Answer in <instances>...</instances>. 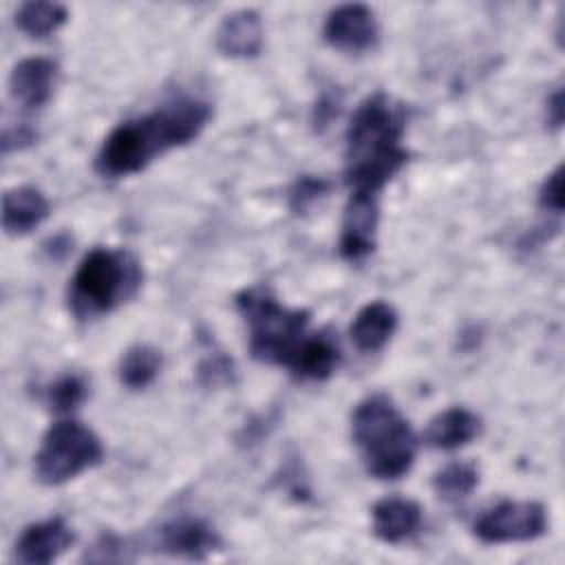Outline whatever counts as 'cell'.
I'll return each instance as SVG.
<instances>
[{
  "label": "cell",
  "instance_id": "obj_19",
  "mask_svg": "<svg viewBox=\"0 0 565 565\" xmlns=\"http://www.w3.org/2000/svg\"><path fill=\"white\" fill-rule=\"evenodd\" d=\"M161 371V353L150 344L130 347L119 360V382L130 391H141L154 382Z\"/></svg>",
  "mask_w": 565,
  "mask_h": 565
},
{
  "label": "cell",
  "instance_id": "obj_23",
  "mask_svg": "<svg viewBox=\"0 0 565 565\" xmlns=\"http://www.w3.org/2000/svg\"><path fill=\"white\" fill-rule=\"evenodd\" d=\"M329 190V183L324 179H313V177H302L294 183L289 192V203L294 212H305L309 205H313L318 199H322Z\"/></svg>",
  "mask_w": 565,
  "mask_h": 565
},
{
  "label": "cell",
  "instance_id": "obj_3",
  "mask_svg": "<svg viewBox=\"0 0 565 565\" xmlns=\"http://www.w3.org/2000/svg\"><path fill=\"white\" fill-rule=\"evenodd\" d=\"M351 435L371 477L393 481L411 470L417 437L388 395L373 393L355 406Z\"/></svg>",
  "mask_w": 565,
  "mask_h": 565
},
{
  "label": "cell",
  "instance_id": "obj_11",
  "mask_svg": "<svg viewBox=\"0 0 565 565\" xmlns=\"http://www.w3.org/2000/svg\"><path fill=\"white\" fill-rule=\"evenodd\" d=\"M218 534L196 516H179L159 527L157 545L161 552L183 558H203L218 547Z\"/></svg>",
  "mask_w": 565,
  "mask_h": 565
},
{
  "label": "cell",
  "instance_id": "obj_15",
  "mask_svg": "<svg viewBox=\"0 0 565 565\" xmlns=\"http://www.w3.org/2000/svg\"><path fill=\"white\" fill-rule=\"evenodd\" d=\"M49 199L33 185L7 190L2 196V227L11 236L29 234L49 216Z\"/></svg>",
  "mask_w": 565,
  "mask_h": 565
},
{
  "label": "cell",
  "instance_id": "obj_26",
  "mask_svg": "<svg viewBox=\"0 0 565 565\" xmlns=\"http://www.w3.org/2000/svg\"><path fill=\"white\" fill-rule=\"evenodd\" d=\"M88 561H97V563H110V561H126V547L124 543L113 536V534H104L95 545H93V552L86 554Z\"/></svg>",
  "mask_w": 565,
  "mask_h": 565
},
{
  "label": "cell",
  "instance_id": "obj_13",
  "mask_svg": "<svg viewBox=\"0 0 565 565\" xmlns=\"http://www.w3.org/2000/svg\"><path fill=\"white\" fill-rule=\"evenodd\" d=\"M216 49L227 57H256L263 49V20L254 9H238L216 29Z\"/></svg>",
  "mask_w": 565,
  "mask_h": 565
},
{
  "label": "cell",
  "instance_id": "obj_17",
  "mask_svg": "<svg viewBox=\"0 0 565 565\" xmlns=\"http://www.w3.org/2000/svg\"><path fill=\"white\" fill-rule=\"evenodd\" d=\"M479 433L481 419L468 408L452 406L430 419L426 428V444L439 450H455L477 439Z\"/></svg>",
  "mask_w": 565,
  "mask_h": 565
},
{
  "label": "cell",
  "instance_id": "obj_25",
  "mask_svg": "<svg viewBox=\"0 0 565 565\" xmlns=\"http://www.w3.org/2000/svg\"><path fill=\"white\" fill-rule=\"evenodd\" d=\"M199 375H201V380H203L205 384H212V386H216V384H227V382H232L234 366H232V362H230L223 353L212 351V353L201 362Z\"/></svg>",
  "mask_w": 565,
  "mask_h": 565
},
{
  "label": "cell",
  "instance_id": "obj_6",
  "mask_svg": "<svg viewBox=\"0 0 565 565\" xmlns=\"http://www.w3.org/2000/svg\"><path fill=\"white\" fill-rule=\"evenodd\" d=\"M104 459L99 437L75 419L55 422L35 455V475L44 486H60Z\"/></svg>",
  "mask_w": 565,
  "mask_h": 565
},
{
  "label": "cell",
  "instance_id": "obj_27",
  "mask_svg": "<svg viewBox=\"0 0 565 565\" xmlns=\"http://www.w3.org/2000/svg\"><path fill=\"white\" fill-rule=\"evenodd\" d=\"M547 124L552 128H561L563 124V90L556 88L550 97H547Z\"/></svg>",
  "mask_w": 565,
  "mask_h": 565
},
{
  "label": "cell",
  "instance_id": "obj_9",
  "mask_svg": "<svg viewBox=\"0 0 565 565\" xmlns=\"http://www.w3.org/2000/svg\"><path fill=\"white\" fill-rule=\"evenodd\" d=\"M322 35L327 44L347 53H362L377 42L375 13L360 2L340 4L329 11Z\"/></svg>",
  "mask_w": 565,
  "mask_h": 565
},
{
  "label": "cell",
  "instance_id": "obj_24",
  "mask_svg": "<svg viewBox=\"0 0 565 565\" xmlns=\"http://www.w3.org/2000/svg\"><path fill=\"white\" fill-rule=\"evenodd\" d=\"M539 205L547 212L561 214L563 212V168L556 166L541 183L539 190Z\"/></svg>",
  "mask_w": 565,
  "mask_h": 565
},
{
  "label": "cell",
  "instance_id": "obj_2",
  "mask_svg": "<svg viewBox=\"0 0 565 565\" xmlns=\"http://www.w3.org/2000/svg\"><path fill=\"white\" fill-rule=\"evenodd\" d=\"M404 110L384 93L366 97L347 128V183L355 192H380L408 161L402 146Z\"/></svg>",
  "mask_w": 565,
  "mask_h": 565
},
{
  "label": "cell",
  "instance_id": "obj_21",
  "mask_svg": "<svg viewBox=\"0 0 565 565\" xmlns=\"http://www.w3.org/2000/svg\"><path fill=\"white\" fill-rule=\"evenodd\" d=\"M477 483H479V470L472 463H463V461L448 463L433 479L435 492L446 501H459L468 497L477 488Z\"/></svg>",
  "mask_w": 565,
  "mask_h": 565
},
{
  "label": "cell",
  "instance_id": "obj_16",
  "mask_svg": "<svg viewBox=\"0 0 565 565\" xmlns=\"http://www.w3.org/2000/svg\"><path fill=\"white\" fill-rule=\"evenodd\" d=\"M395 329H397V311L384 300H373L355 313L349 333L358 351L375 353L391 340Z\"/></svg>",
  "mask_w": 565,
  "mask_h": 565
},
{
  "label": "cell",
  "instance_id": "obj_14",
  "mask_svg": "<svg viewBox=\"0 0 565 565\" xmlns=\"http://www.w3.org/2000/svg\"><path fill=\"white\" fill-rule=\"evenodd\" d=\"M373 534L384 543H402L422 525V508L404 497H386L371 510Z\"/></svg>",
  "mask_w": 565,
  "mask_h": 565
},
{
  "label": "cell",
  "instance_id": "obj_22",
  "mask_svg": "<svg viewBox=\"0 0 565 565\" xmlns=\"http://www.w3.org/2000/svg\"><path fill=\"white\" fill-rule=\"evenodd\" d=\"M86 395H88V386L84 377L77 373H64L46 386L44 402L55 413H71L79 408V404H84Z\"/></svg>",
  "mask_w": 565,
  "mask_h": 565
},
{
  "label": "cell",
  "instance_id": "obj_20",
  "mask_svg": "<svg viewBox=\"0 0 565 565\" xmlns=\"http://www.w3.org/2000/svg\"><path fill=\"white\" fill-rule=\"evenodd\" d=\"M68 18V11L60 2H24L15 11V24L29 38H46L55 33Z\"/></svg>",
  "mask_w": 565,
  "mask_h": 565
},
{
  "label": "cell",
  "instance_id": "obj_8",
  "mask_svg": "<svg viewBox=\"0 0 565 565\" xmlns=\"http://www.w3.org/2000/svg\"><path fill=\"white\" fill-rule=\"evenodd\" d=\"M377 223L380 212L375 194L353 190L342 216L340 254L351 263L364 260L375 249Z\"/></svg>",
  "mask_w": 565,
  "mask_h": 565
},
{
  "label": "cell",
  "instance_id": "obj_10",
  "mask_svg": "<svg viewBox=\"0 0 565 565\" xmlns=\"http://www.w3.org/2000/svg\"><path fill=\"white\" fill-rule=\"evenodd\" d=\"M73 543V532L62 516L31 523L22 530L13 558L24 565H46L57 561Z\"/></svg>",
  "mask_w": 565,
  "mask_h": 565
},
{
  "label": "cell",
  "instance_id": "obj_4",
  "mask_svg": "<svg viewBox=\"0 0 565 565\" xmlns=\"http://www.w3.org/2000/svg\"><path fill=\"white\" fill-rule=\"evenodd\" d=\"M141 280V265L130 252L95 247L82 258L71 278L68 307L79 320L104 316L130 300Z\"/></svg>",
  "mask_w": 565,
  "mask_h": 565
},
{
  "label": "cell",
  "instance_id": "obj_12",
  "mask_svg": "<svg viewBox=\"0 0 565 565\" xmlns=\"http://www.w3.org/2000/svg\"><path fill=\"white\" fill-rule=\"evenodd\" d=\"M57 64L49 57H26L18 62L9 77L11 97L24 108L44 106L55 88Z\"/></svg>",
  "mask_w": 565,
  "mask_h": 565
},
{
  "label": "cell",
  "instance_id": "obj_7",
  "mask_svg": "<svg viewBox=\"0 0 565 565\" xmlns=\"http://www.w3.org/2000/svg\"><path fill=\"white\" fill-rule=\"evenodd\" d=\"M483 543H525L547 532V512L539 501H501L472 525Z\"/></svg>",
  "mask_w": 565,
  "mask_h": 565
},
{
  "label": "cell",
  "instance_id": "obj_5",
  "mask_svg": "<svg viewBox=\"0 0 565 565\" xmlns=\"http://www.w3.org/2000/svg\"><path fill=\"white\" fill-rule=\"evenodd\" d=\"M236 307L249 327L252 355L267 364L289 366L307 338L309 313L282 307L265 287L243 289Z\"/></svg>",
  "mask_w": 565,
  "mask_h": 565
},
{
  "label": "cell",
  "instance_id": "obj_18",
  "mask_svg": "<svg viewBox=\"0 0 565 565\" xmlns=\"http://www.w3.org/2000/svg\"><path fill=\"white\" fill-rule=\"evenodd\" d=\"M340 362V349L329 333L307 335L289 362V371L298 380H327Z\"/></svg>",
  "mask_w": 565,
  "mask_h": 565
},
{
  "label": "cell",
  "instance_id": "obj_1",
  "mask_svg": "<svg viewBox=\"0 0 565 565\" xmlns=\"http://www.w3.org/2000/svg\"><path fill=\"white\" fill-rule=\"evenodd\" d=\"M210 117V104L196 97H179L143 117L121 121L102 141L95 168L110 179L141 172L157 154L196 139Z\"/></svg>",
  "mask_w": 565,
  "mask_h": 565
}]
</instances>
